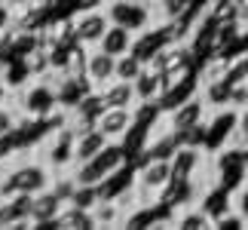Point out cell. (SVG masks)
<instances>
[{
  "instance_id": "1",
  "label": "cell",
  "mask_w": 248,
  "mask_h": 230,
  "mask_svg": "<svg viewBox=\"0 0 248 230\" xmlns=\"http://www.w3.org/2000/svg\"><path fill=\"white\" fill-rule=\"evenodd\" d=\"M123 160H126V150H123L120 145H104L92 160L80 163V169H77V175H74V181H77V184H98L104 175H110L113 169L123 166Z\"/></svg>"
},
{
  "instance_id": "2",
  "label": "cell",
  "mask_w": 248,
  "mask_h": 230,
  "mask_svg": "<svg viewBox=\"0 0 248 230\" xmlns=\"http://www.w3.org/2000/svg\"><path fill=\"white\" fill-rule=\"evenodd\" d=\"M49 184V175H46L43 166H18L9 175H3L0 181V197H13V194H37Z\"/></svg>"
},
{
  "instance_id": "3",
  "label": "cell",
  "mask_w": 248,
  "mask_h": 230,
  "mask_svg": "<svg viewBox=\"0 0 248 230\" xmlns=\"http://www.w3.org/2000/svg\"><path fill=\"white\" fill-rule=\"evenodd\" d=\"M108 22L123 25L129 31H141L150 25V9L141 0H113L108 6Z\"/></svg>"
},
{
  "instance_id": "4",
  "label": "cell",
  "mask_w": 248,
  "mask_h": 230,
  "mask_svg": "<svg viewBox=\"0 0 248 230\" xmlns=\"http://www.w3.org/2000/svg\"><path fill=\"white\" fill-rule=\"evenodd\" d=\"M55 108H59V104H55L52 83H31L22 92V111H25V117H49Z\"/></svg>"
},
{
  "instance_id": "5",
  "label": "cell",
  "mask_w": 248,
  "mask_h": 230,
  "mask_svg": "<svg viewBox=\"0 0 248 230\" xmlns=\"http://www.w3.org/2000/svg\"><path fill=\"white\" fill-rule=\"evenodd\" d=\"M92 83L86 80V74H62L59 86H55V104L64 111H74L83 101V95H89Z\"/></svg>"
},
{
  "instance_id": "6",
  "label": "cell",
  "mask_w": 248,
  "mask_h": 230,
  "mask_svg": "<svg viewBox=\"0 0 248 230\" xmlns=\"http://www.w3.org/2000/svg\"><path fill=\"white\" fill-rule=\"evenodd\" d=\"M171 178L169 160H147L144 166H138V187L144 194V203H150V197H156V190Z\"/></svg>"
},
{
  "instance_id": "7",
  "label": "cell",
  "mask_w": 248,
  "mask_h": 230,
  "mask_svg": "<svg viewBox=\"0 0 248 230\" xmlns=\"http://www.w3.org/2000/svg\"><path fill=\"white\" fill-rule=\"evenodd\" d=\"M95 129L104 138H123L132 129V111L129 108H104L95 117Z\"/></svg>"
},
{
  "instance_id": "8",
  "label": "cell",
  "mask_w": 248,
  "mask_h": 230,
  "mask_svg": "<svg viewBox=\"0 0 248 230\" xmlns=\"http://www.w3.org/2000/svg\"><path fill=\"white\" fill-rule=\"evenodd\" d=\"M108 16L98 13V9H83V13L74 18V31H77L80 43H98L101 34L108 31Z\"/></svg>"
},
{
  "instance_id": "9",
  "label": "cell",
  "mask_w": 248,
  "mask_h": 230,
  "mask_svg": "<svg viewBox=\"0 0 248 230\" xmlns=\"http://www.w3.org/2000/svg\"><path fill=\"white\" fill-rule=\"evenodd\" d=\"M113 65H117V55H108L104 49L98 52H86V80L92 86H108L113 80Z\"/></svg>"
},
{
  "instance_id": "10",
  "label": "cell",
  "mask_w": 248,
  "mask_h": 230,
  "mask_svg": "<svg viewBox=\"0 0 248 230\" xmlns=\"http://www.w3.org/2000/svg\"><path fill=\"white\" fill-rule=\"evenodd\" d=\"M74 160V129L71 126H62L59 135L49 138V145H46V163L55 169L68 166V163Z\"/></svg>"
},
{
  "instance_id": "11",
  "label": "cell",
  "mask_w": 248,
  "mask_h": 230,
  "mask_svg": "<svg viewBox=\"0 0 248 230\" xmlns=\"http://www.w3.org/2000/svg\"><path fill=\"white\" fill-rule=\"evenodd\" d=\"M95 187H98V199H117L123 190L135 187V172L120 166V169H113L110 175H104Z\"/></svg>"
},
{
  "instance_id": "12",
  "label": "cell",
  "mask_w": 248,
  "mask_h": 230,
  "mask_svg": "<svg viewBox=\"0 0 248 230\" xmlns=\"http://www.w3.org/2000/svg\"><path fill=\"white\" fill-rule=\"evenodd\" d=\"M62 199L52 194V190H37L34 199H31V221L34 224H46V221H55V215L62 212Z\"/></svg>"
},
{
  "instance_id": "13",
  "label": "cell",
  "mask_w": 248,
  "mask_h": 230,
  "mask_svg": "<svg viewBox=\"0 0 248 230\" xmlns=\"http://www.w3.org/2000/svg\"><path fill=\"white\" fill-rule=\"evenodd\" d=\"M202 114H205V101L190 95L184 104H178L171 111V132H181V129H190L196 123H202Z\"/></svg>"
},
{
  "instance_id": "14",
  "label": "cell",
  "mask_w": 248,
  "mask_h": 230,
  "mask_svg": "<svg viewBox=\"0 0 248 230\" xmlns=\"http://www.w3.org/2000/svg\"><path fill=\"white\" fill-rule=\"evenodd\" d=\"M169 43V34H166V28H159V31H144L138 37V40H132V46H129V52L135 55V59H141V62H150L154 55L163 49V46Z\"/></svg>"
},
{
  "instance_id": "15",
  "label": "cell",
  "mask_w": 248,
  "mask_h": 230,
  "mask_svg": "<svg viewBox=\"0 0 248 230\" xmlns=\"http://www.w3.org/2000/svg\"><path fill=\"white\" fill-rule=\"evenodd\" d=\"M193 92H196L193 77H184V80H178V83H169L166 89L156 95V104H159V111H175L178 104H184Z\"/></svg>"
},
{
  "instance_id": "16",
  "label": "cell",
  "mask_w": 248,
  "mask_h": 230,
  "mask_svg": "<svg viewBox=\"0 0 248 230\" xmlns=\"http://www.w3.org/2000/svg\"><path fill=\"white\" fill-rule=\"evenodd\" d=\"M101 104L104 108H132V99H135V89H132V80H113L108 86H101Z\"/></svg>"
},
{
  "instance_id": "17",
  "label": "cell",
  "mask_w": 248,
  "mask_h": 230,
  "mask_svg": "<svg viewBox=\"0 0 248 230\" xmlns=\"http://www.w3.org/2000/svg\"><path fill=\"white\" fill-rule=\"evenodd\" d=\"M104 145H108V138H104L95 126H92V129H83V132H77V135H74V160H77V163L92 160Z\"/></svg>"
},
{
  "instance_id": "18",
  "label": "cell",
  "mask_w": 248,
  "mask_h": 230,
  "mask_svg": "<svg viewBox=\"0 0 248 230\" xmlns=\"http://www.w3.org/2000/svg\"><path fill=\"white\" fill-rule=\"evenodd\" d=\"M132 89H135L138 101H154L159 92H163V74L154 68H141L138 77L132 80Z\"/></svg>"
},
{
  "instance_id": "19",
  "label": "cell",
  "mask_w": 248,
  "mask_h": 230,
  "mask_svg": "<svg viewBox=\"0 0 248 230\" xmlns=\"http://www.w3.org/2000/svg\"><path fill=\"white\" fill-rule=\"evenodd\" d=\"M25 13H22V18H18V31H46L49 28V22H52V9H49V3H28V6H22Z\"/></svg>"
},
{
  "instance_id": "20",
  "label": "cell",
  "mask_w": 248,
  "mask_h": 230,
  "mask_svg": "<svg viewBox=\"0 0 248 230\" xmlns=\"http://www.w3.org/2000/svg\"><path fill=\"white\" fill-rule=\"evenodd\" d=\"M98 46L108 55H123V52H129V46H132V31L123 28V25H108V31L101 34Z\"/></svg>"
},
{
  "instance_id": "21",
  "label": "cell",
  "mask_w": 248,
  "mask_h": 230,
  "mask_svg": "<svg viewBox=\"0 0 248 230\" xmlns=\"http://www.w3.org/2000/svg\"><path fill=\"white\" fill-rule=\"evenodd\" d=\"M171 178H193V172L199 166V148H178L169 160Z\"/></svg>"
},
{
  "instance_id": "22",
  "label": "cell",
  "mask_w": 248,
  "mask_h": 230,
  "mask_svg": "<svg viewBox=\"0 0 248 230\" xmlns=\"http://www.w3.org/2000/svg\"><path fill=\"white\" fill-rule=\"evenodd\" d=\"M199 209L205 212L208 221H217L221 215L230 212V190H227V187H215V190H208Z\"/></svg>"
},
{
  "instance_id": "23",
  "label": "cell",
  "mask_w": 248,
  "mask_h": 230,
  "mask_svg": "<svg viewBox=\"0 0 248 230\" xmlns=\"http://www.w3.org/2000/svg\"><path fill=\"white\" fill-rule=\"evenodd\" d=\"M55 227H64V230H86V227H95L92 221V212L89 209H77V206H68L55 215Z\"/></svg>"
},
{
  "instance_id": "24",
  "label": "cell",
  "mask_w": 248,
  "mask_h": 230,
  "mask_svg": "<svg viewBox=\"0 0 248 230\" xmlns=\"http://www.w3.org/2000/svg\"><path fill=\"white\" fill-rule=\"evenodd\" d=\"M43 46V31H18L13 34V59H28Z\"/></svg>"
},
{
  "instance_id": "25",
  "label": "cell",
  "mask_w": 248,
  "mask_h": 230,
  "mask_svg": "<svg viewBox=\"0 0 248 230\" xmlns=\"http://www.w3.org/2000/svg\"><path fill=\"white\" fill-rule=\"evenodd\" d=\"M141 68H144V62H141V59H135L132 52H123V55H117L113 77H117V80H135Z\"/></svg>"
},
{
  "instance_id": "26",
  "label": "cell",
  "mask_w": 248,
  "mask_h": 230,
  "mask_svg": "<svg viewBox=\"0 0 248 230\" xmlns=\"http://www.w3.org/2000/svg\"><path fill=\"white\" fill-rule=\"evenodd\" d=\"M178 150V138H175V132H169V135L163 138H156V141H150V145L144 148V153L150 160H171V153Z\"/></svg>"
},
{
  "instance_id": "27",
  "label": "cell",
  "mask_w": 248,
  "mask_h": 230,
  "mask_svg": "<svg viewBox=\"0 0 248 230\" xmlns=\"http://www.w3.org/2000/svg\"><path fill=\"white\" fill-rule=\"evenodd\" d=\"M224 80L227 83H248V52L245 55H233L224 68Z\"/></svg>"
},
{
  "instance_id": "28",
  "label": "cell",
  "mask_w": 248,
  "mask_h": 230,
  "mask_svg": "<svg viewBox=\"0 0 248 230\" xmlns=\"http://www.w3.org/2000/svg\"><path fill=\"white\" fill-rule=\"evenodd\" d=\"M68 203L77 206V209H89V212H92V206L98 203V187H95V184H77Z\"/></svg>"
},
{
  "instance_id": "29",
  "label": "cell",
  "mask_w": 248,
  "mask_h": 230,
  "mask_svg": "<svg viewBox=\"0 0 248 230\" xmlns=\"http://www.w3.org/2000/svg\"><path fill=\"white\" fill-rule=\"evenodd\" d=\"M233 126H236L233 111H230V114H221V117L215 120V126H212V129H205V145H217V141H221Z\"/></svg>"
},
{
  "instance_id": "30",
  "label": "cell",
  "mask_w": 248,
  "mask_h": 230,
  "mask_svg": "<svg viewBox=\"0 0 248 230\" xmlns=\"http://www.w3.org/2000/svg\"><path fill=\"white\" fill-rule=\"evenodd\" d=\"M227 99H230V83H227L224 77L205 83V101L208 104H227Z\"/></svg>"
},
{
  "instance_id": "31",
  "label": "cell",
  "mask_w": 248,
  "mask_h": 230,
  "mask_svg": "<svg viewBox=\"0 0 248 230\" xmlns=\"http://www.w3.org/2000/svg\"><path fill=\"white\" fill-rule=\"evenodd\" d=\"M236 0H215V9L212 13H208V18H212V22H236Z\"/></svg>"
},
{
  "instance_id": "32",
  "label": "cell",
  "mask_w": 248,
  "mask_h": 230,
  "mask_svg": "<svg viewBox=\"0 0 248 230\" xmlns=\"http://www.w3.org/2000/svg\"><path fill=\"white\" fill-rule=\"evenodd\" d=\"M175 224H178V227H184V230L212 227V221L205 218V212H202V209H199V212H187V215H178V218H175Z\"/></svg>"
},
{
  "instance_id": "33",
  "label": "cell",
  "mask_w": 248,
  "mask_h": 230,
  "mask_svg": "<svg viewBox=\"0 0 248 230\" xmlns=\"http://www.w3.org/2000/svg\"><path fill=\"white\" fill-rule=\"evenodd\" d=\"M227 104H230V108H245V104H248V83H233Z\"/></svg>"
},
{
  "instance_id": "34",
  "label": "cell",
  "mask_w": 248,
  "mask_h": 230,
  "mask_svg": "<svg viewBox=\"0 0 248 230\" xmlns=\"http://www.w3.org/2000/svg\"><path fill=\"white\" fill-rule=\"evenodd\" d=\"M74 187H77V181H74V178H59V181H55V184H52L49 190H52V194L62 199V203H68L71 194H74Z\"/></svg>"
},
{
  "instance_id": "35",
  "label": "cell",
  "mask_w": 248,
  "mask_h": 230,
  "mask_svg": "<svg viewBox=\"0 0 248 230\" xmlns=\"http://www.w3.org/2000/svg\"><path fill=\"white\" fill-rule=\"evenodd\" d=\"M18 148H16V138H13V132H0V160H9L16 153Z\"/></svg>"
},
{
  "instance_id": "36",
  "label": "cell",
  "mask_w": 248,
  "mask_h": 230,
  "mask_svg": "<svg viewBox=\"0 0 248 230\" xmlns=\"http://www.w3.org/2000/svg\"><path fill=\"white\" fill-rule=\"evenodd\" d=\"M159 3H163V16L166 18H175V16H181L187 9L190 0H159Z\"/></svg>"
},
{
  "instance_id": "37",
  "label": "cell",
  "mask_w": 248,
  "mask_h": 230,
  "mask_svg": "<svg viewBox=\"0 0 248 230\" xmlns=\"http://www.w3.org/2000/svg\"><path fill=\"white\" fill-rule=\"evenodd\" d=\"M242 221H245V218L242 215H230V212H227V215H221V218H217V227H224V230H239L242 227Z\"/></svg>"
},
{
  "instance_id": "38",
  "label": "cell",
  "mask_w": 248,
  "mask_h": 230,
  "mask_svg": "<svg viewBox=\"0 0 248 230\" xmlns=\"http://www.w3.org/2000/svg\"><path fill=\"white\" fill-rule=\"evenodd\" d=\"M9 22H13V6H9L6 0H0V31H6Z\"/></svg>"
},
{
  "instance_id": "39",
  "label": "cell",
  "mask_w": 248,
  "mask_h": 230,
  "mask_svg": "<svg viewBox=\"0 0 248 230\" xmlns=\"http://www.w3.org/2000/svg\"><path fill=\"white\" fill-rule=\"evenodd\" d=\"M68 3H77V9H95L101 6V0H68Z\"/></svg>"
},
{
  "instance_id": "40",
  "label": "cell",
  "mask_w": 248,
  "mask_h": 230,
  "mask_svg": "<svg viewBox=\"0 0 248 230\" xmlns=\"http://www.w3.org/2000/svg\"><path fill=\"white\" fill-rule=\"evenodd\" d=\"M236 126H239V135H245V132H248V104L242 108V117L236 120Z\"/></svg>"
},
{
  "instance_id": "41",
  "label": "cell",
  "mask_w": 248,
  "mask_h": 230,
  "mask_svg": "<svg viewBox=\"0 0 248 230\" xmlns=\"http://www.w3.org/2000/svg\"><path fill=\"white\" fill-rule=\"evenodd\" d=\"M239 215H242V218H248V187L239 194Z\"/></svg>"
},
{
  "instance_id": "42",
  "label": "cell",
  "mask_w": 248,
  "mask_h": 230,
  "mask_svg": "<svg viewBox=\"0 0 248 230\" xmlns=\"http://www.w3.org/2000/svg\"><path fill=\"white\" fill-rule=\"evenodd\" d=\"M3 104H6V83L0 80V111H3Z\"/></svg>"
},
{
  "instance_id": "43",
  "label": "cell",
  "mask_w": 248,
  "mask_h": 230,
  "mask_svg": "<svg viewBox=\"0 0 248 230\" xmlns=\"http://www.w3.org/2000/svg\"><path fill=\"white\" fill-rule=\"evenodd\" d=\"M9 6H28V3H34V0H6Z\"/></svg>"
},
{
  "instance_id": "44",
  "label": "cell",
  "mask_w": 248,
  "mask_h": 230,
  "mask_svg": "<svg viewBox=\"0 0 248 230\" xmlns=\"http://www.w3.org/2000/svg\"><path fill=\"white\" fill-rule=\"evenodd\" d=\"M242 169L248 172V148H242Z\"/></svg>"
},
{
  "instance_id": "45",
  "label": "cell",
  "mask_w": 248,
  "mask_h": 230,
  "mask_svg": "<svg viewBox=\"0 0 248 230\" xmlns=\"http://www.w3.org/2000/svg\"><path fill=\"white\" fill-rule=\"evenodd\" d=\"M55 3H68V0H49V6H55Z\"/></svg>"
},
{
  "instance_id": "46",
  "label": "cell",
  "mask_w": 248,
  "mask_h": 230,
  "mask_svg": "<svg viewBox=\"0 0 248 230\" xmlns=\"http://www.w3.org/2000/svg\"><path fill=\"white\" fill-rule=\"evenodd\" d=\"M242 138H245V148H248V132H245V135H242Z\"/></svg>"
},
{
  "instance_id": "47",
  "label": "cell",
  "mask_w": 248,
  "mask_h": 230,
  "mask_svg": "<svg viewBox=\"0 0 248 230\" xmlns=\"http://www.w3.org/2000/svg\"><path fill=\"white\" fill-rule=\"evenodd\" d=\"M37 3H49V0H37Z\"/></svg>"
},
{
  "instance_id": "48",
  "label": "cell",
  "mask_w": 248,
  "mask_h": 230,
  "mask_svg": "<svg viewBox=\"0 0 248 230\" xmlns=\"http://www.w3.org/2000/svg\"><path fill=\"white\" fill-rule=\"evenodd\" d=\"M236 3H245V0H236Z\"/></svg>"
}]
</instances>
